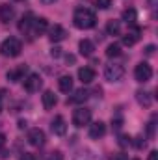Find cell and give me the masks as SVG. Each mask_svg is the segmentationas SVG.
I'll use <instances>...</instances> for the list:
<instances>
[{"label":"cell","instance_id":"8d00e7d4","mask_svg":"<svg viewBox=\"0 0 158 160\" xmlns=\"http://www.w3.org/2000/svg\"><path fill=\"white\" fill-rule=\"evenodd\" d=\"M0 112H2V97H0Z\"/></svg>","mask_w":158,"mask_h":160},{"label":"cell","instance_id":"277c9868","mask_svg":"<svg viewBox=\"0 0 158 160\" xmlns=\"http://www.w3.org/2000/svg\"><path fill=\"white\" fill-rule=\"evenodd\" d=\"M104 77H106L108 82H119V80L125 77V67L121 63H110L104 69Z\"/></svg>","mask_w":158,"mask_h":160},{"label":"cell","instance_id":"2e32d148","mask_svg":"<svg viewBox=\"0 0 158 160\" xmlns=\"http://www.w3.org/2000/svg\"><path fill=\"white\" fill-rule=\"evenodd\" d=\"M87 97H89V91H87V89H84V88H80V89L75 91V95L67 101V104H69V102H71V104H80V102H84Z\"/></svg>","mask_w":158,"mask_h":160},{"label":"cell","instance_id":"7402d4cb","mask_svg":"<svg viewBox=\"0 0 158 160\" xmlns=\"http://www.w3.org/2000/svg\"><path fill=\"white\" fill-rule=\"evenodd\" d=\"M24 71H26V65H21V67H17L15 71H9V73H7V80H11V82H19V80H22Z\"/></svg>","mask_w":158,"mask_h":160},{"label":"cell","instance_id":"f546056e","mask_svg":"<svg viewBox=\"0 0 158 160\" xmlns=\"http://www.w3.org/2000/svg\"><path fill=\"white\" fill-rule=\"evenodd\" d=\"M155 119L156 118H153L151 123H149V138H153V134H155Z\"/></svg>","mask_w":158,"mask_h":160},{"label":"cell","instance_id":"4316f807","mask_svg":"<svg viewBox=\"0 0 158 160\" xmlns=\"http://www.w3.org/2000/svg\"><path fill=\"white\" fill-rule=\"evenodd\" d=\"M47 160H63V153L62 151H52Z\"/></svg>","mask_w":158,"mask_h":160},{"label":"cell","instance_id":"e0dca14e","mask_svg":"<svg viewBox=\"0 0 158 160\" xmlns=\"http://www.w3.org/2000/svg\"><path fill=\"white\" fill-rule=\"evenodd\" d=\"M58 88H60V91H63V93H69V91L73 89V78H71L69 75H63V77H60V80H58Z\"/></svg>","mask_w":158,"mask_h":160},{"label":"cell","instance_id":"74e56055","mask_svg":"<svg viewBox=\"0 0 158 160\" xmlns=\"http://www.w3.org/2000/svg\"><path fill=\"white\" fill-rule=\"evenodd\" d=\"M15 2H21V0H15Z\"/></svg>","mask_w":158,"mask_h":160},{"label":"cell","instance_id":"603a6c76","mask_svg":"<svg viewBox=\"0 0 158 160\" xmlns=\"http://www.w3.org/2000/svg\"><path fill=\"white\" fill-rule=\"evenodd\" d=\"M106 32H108L110 36H119V34H121V22H119V21H108Z\"/></svg>","mask_w":158,"mask_h":160},{"label":"cell","instance_id":"d590c367","mask_svg":"<svg viewBox=\"0 0 158 160\" xmlns=\"http://www.w3.org/2000/svg\"><path fill=\"white\" fill-rule=\"evenodd\" d=\"M41 4H54V2H56V0H39Z\"/></svg>","mask_w":158,"mask_h":160},{"label":"cell","instance_id":"9a60e30c","mask_svg":"<svg viewBox=\"0 0 158 160\" xmlns=\"http://www.w3.org/2000/svg\"><path fill=\"white\" fill-rule=\"evenodd\" d=\"M56 104H58V97L54 95V91H50V89L45 91V93H43V106H45L47 110H50V108H54Z\"/></svg>","mask_w":158,"mask_h":160},{"label":"cell","instance_id":"5b68a950","mask_svg":"<svg viewBox=\"0 0 158 160\" xmlns=\"http://www.w3.org/2000/svg\"><path fill=\"white\" fill-rule=\"evenodd\" d=\"M89 121H91V110L89 108H77L75 112H73V125L75 127H84V125H89Z\"/></svg>","mask_w":158,"mask_h":160},{"label":"cell","instance_id":"30bf717a","mask_svg":"<svg viewBox=\"0 0 158 160\" xmlns=\"http://www.w3.org/2000/svg\"><path fill=\"white\" fill-rule=\"evenodd\" d=\"M140 34H141V30L138 28V26H132L125 36H123V45H126V47H132V45H136L138 39H140Z\"/></svg>","mask_w":158,"mask_h":160},{"label":"cell","instance_id":"f1b7e54d","mask_svg":"<svg viewBox=\"0 0 158 160\" xmlns=\"http://www.w3.org/2000/svg\"><path fill=\"white\" fill-rule=\"evenodd\" d=\"M50 56H52V58H60V56H62V48H60V47H54V48L50 50Z\"/></svg>","mask_w":158,"mask_h":160},{"label":"cell","instance_id":"836d02e7","mask_svg":"<svg viewBox=\"0 0 158 160\" xmlns=\"http://www.w3.org/2000/svg\"><path fill=\"white\" fill-rule=\"evenodd\" d=\"M143 138H138V142H136V147H143L145 145V142H141Z\"/></svg>","mask_w":158,"mask_h":160},{"label":"cell","instance_id":"5bb4252c","mask_svg":"<svg viewBox=\"0 0 158 160\" xmlns=\"http://www.w3.org/2000/svg\"><path fill=\"white\" fill-rule=\"evenodd\" d=\"M32 24H34V15H32V13H26V15L21 17L17 28H19V32H24V34H26V32L32 28Z\"/></svg>","mask_w":158,"mask_h":160},{"label":"cell","instance_id":"1f68e13d","mask_svg":"<svg viewBox=\"0 0 158 160\" xmlns=\"http://www.w3.org/2000/svg\"><path fill=\"white\" fill-rule=\"evenodd\" d=\"M21 160H37V158H36V157H34L32 153H24V155L21 157Z\"/></svg>","mask_w":158,"mask_h":160},{"label":"cell","instance_id":"d6986e66","mask_svg":"<svg viewBox=\"0 0 158 160\" xmlns=\"http://www.w3.org/2000/svg\"><path fill=\"white\" fill-rule=\"evenodd\" d=\"M34 30H36L37 36L45 34V32L48 30V21H47L45 17H37V19H34Z\"/></svg>","mask_w":158,"mask_h":160},{"label":"cell","instance_id":"e575fe53","mask_svg":"<svg viewBox=\"0 0 158 160\" xmlns=\"http://www.w3.org/2000/svg\"><path fill=\"white\" fill-rule=\"evenodd\" d=\"M4 143H6V136L0 134V147H4Z\"/></svg>","mask_w":158,"mask_h":160},{"label":"cell","instance_id":"ba28073f","mask_svg":"<svg viewBox=\"0 0 158 160\" xmlns=\"http://www.w3.org/2000/svg\"><path fill=\"white\" fill-rule=\"evenodd\" d=\"M28 143L34 145V147H41L45 143V132L41 128H32L28 132Z\"/></svg>","mask_w":158,"mask_h":160},{"label":"cell","instance_id":"ffe728a7","mask_svg":"<svg viewBox=\"0 0 158 160\" xmlns=\"http://www.w3.org/2000/svg\"><path fill=\"white\" fill-rule=\"evenodd\" d=\"M136 101L141 104V106H145V108H149L151 106V102H153V99H151V95L147 93V91H136Z\"/></svg>","mask_w":158,"mask_h":160},{"label":"cell","instance_id":"7c38bea8","mask_svg":"<svg viewBox=\"0 0 158 160\" xmlns=\"http://www.w3.org/2000/svg\"><path fill=\"white\" fill-rule=\"evenodd\" d=\"M13 17H15L13 6H9V4H0V21H2V22H9Z\"/></svg>","mask_w":158,"mask_h":160},{"label":"cell","instance_id":"d6a6232c","mask_svg":"<svg viewBox=\"0 0 158 160\" xmlns=\"http://www.w3.org/2000/svg\"><path fill=\"white\" fill-rule=\"evenodd\" d=\"M147 160H158V153L156 151H151V153H149V158Z\"/></svg>","mask_w":158,"mask_h":160},{"label":"cell","instance_id":"83f0119b","mask_svg":"<svg viewBox=\"0 0 158 160\" xmlns=\"http://www.w3.org/2000/svg\"><path fill=\"white\" fill-rule=\"evenodd\" d=\"M119 143H121L123 147H126V145H130V143H132V140H130V136H126V134H123V136L119 138Z\"/></svg>","mask_w":158,"mask_h":160},{"label":"cell","instance_id":"d4e9b609","mask_svg":"<svg viewBox=\"0 0 158 160\" xmlns=\"http://www.w3.org/2000/svg\"><path fill=\"white\" fill-rule=\"evenodd\" d=\"M119 54H121V45H117V43L108 45V48H106V56H108V58H116Z\"/></svg>","mask_w":158,"mask_h":160},{"label":"cell","instance_id":"484cf974","mask_svg":"<svg viewBox=\"0 0 158 160\" xmlns=\"http://www.w3.org/2000/svg\"><path fill=\"white\" fill-rule=\"evenodd\" d=\"M95 4H97L99 9H108L112 6V0H95Z\"/></svg>","mask_w":158,"mask_h":160},{"label":"cell","instance_id":"4dcf8cb0","mask_svg":"<svg viewBox=\"0 0 158 160\" xmlns=\"http://www.w3.org/2000/svg\"><path fill=\"white\" fill-rule=\"evenodd\" d=\"M145 54H147V56L155 54V45H147V47H145Z\"/></svg>","mask_w":158,"mask_h":160},{"label":"cell","instance_id":"f35d334b","mask_svg":"<svg viewBox=\"0 0 158 160\" xmlns=\"http://www.w3.org/2000/svg\"><path fill=\"white\" fill-rule=\"evenodd\" d=\"M134 160H138V158H134Z\"/></svg>","mask_w":158,"mask_h":160},{"label":"cell","instance_id":"44dd1931","mask_svg":"<svg viewBox=\"0 0 158 160\" xmlns=\"http://www.w3.org/2000/svg\"><path fill=\"white\" fill-rule=\"evenodd\" d=\"M136 19H138V13H136V9H125L123 11V21L126 22V24H130V26H134L136 24Z\"/></svg>","mask_w":158,"mask_h":160},{"label":"cell","instance_id":"cb8c5ba5","mask_svg":"<svg viewBox=\"0 0 158 160\" xmlns=\"http://www.w3.org/2000/svg\"><path fill=\"white\" fill-rule=\"evenodd\" d=\"M73 160H95V155H93L89 149H82V151H78V153L75 155Z\"/></svg>","mask_w":158,"mask_h":160},{"label":"cell","instance_id":"8fae6325","mask_svg":"<svg viewBox=\"0 0 158 160\" xmlns=\"http://www.w3.org/2000/svg\"><path fill=\"white\" fill-rule=\"evenodd\" d=\"M106 134V125L102 121H95L93 125H89V138L93 140H99Z\"/></svg>","mask_w":158,"mask_h":160},{"label":"cell","instance_id":"ac0fdd59","mask_svg":"<svg viewBox=\"0 0 158 160\" xmlns=\"http://www.w3.org/2000/svg\"><path fill=\"white\" fill-rule=\"evenodd\" d=\"M78 50L82 56H91L93 54V50H95V45L91 43L89 39H82L78 43Z\"/></svg>","mask_w":158,"mask_h":160},{"label":"cell","instance_id":"3957f363","mask_svg":"<svg viewBox=\"0 0 158 160\" xmlns=\"http://www.w3.org/2000/svg\"><path fill=\"white\" fill-rule=\"evenodd\" d=\"M151 77H153V67L147 62H140L134 69V78L138 82H141V84H145V82L151 80Z\"/></svg>","mask_w":158,"mask_h":160},{"label":"cell","instance_id":"7a4b0ae2","mask_svg":"<svg viewBox=\"0 0 158 160\" xmlns=\"http://www.w3.org/2000/svg\"><path fill=\"white\" fill-rule=\"evenodd\" d=\"M21 50H22V43L17 38H7L0 45V54L6 58H17L21 54Z\"/></svg>","mask_w":158,"mask_h":160},{"label":"cell","instance_id":"9c48e42d","mask_svg":"<svg viewBox=\"0 0 158 160\" xmlns=\"http://www.w3.org/2000/svg\"><path fill=\"white\" fill-rule=\"evenodd\" d=\"M65 38H67V32H65V28L60 26V24H54V26L48 30V39L52 41V43H60V41H63Z\"/></svg>","mask_w":158,"mask_h":160},{"label":"cell","instance_id":"6da1fadb","mask_svg":"<svg viewBox=\"0 0 158 160\" xmlns=\"http://www.w3.org/2000/svg\"><path fill=\"white\" fill-rule=\"evenodd\" d=\"M73 22H75V26L80 28V30H91L97 24V17H95V13L91 9L78 8L75 11V15H73Z\"/></svg>","mask_w":158,"mask_h":160},{"label":"cell","instance_id":"8992f818","mask_svg":"<svg viewBox=\"0 0 158 160\" xmlns=\"http://www.w3.org/2000/svg\"><path fill=\"white\" fill-rule=\"evenodd\" d=\"M41 86H43V78H41L37 73H32V75H28V77L24 78V89H26L28 93L39 91Z\"/></svg>","mask_w":158,"mask_h":160},{"label":"cell","instance_id":"52a82bcc","mask_svg":"<svg viewBox=\"0 0 158 160\" xmlns=\"http://www.w3.org/2000/svg\"><path fill=\"white\" fill-rule=\"evenodd\" d=\"M50 128H52V134L54 136H63L67 132V123L63 119V116H56L52 123H50Z\"/></svg>","mask_w":158,"mask_h":160},{"label":"cell","instance_id":"4fadbf2b","mask_svg":"<svg viewBox=\"0 0 158 160\" xmlns=\"http://www.w3.org/2000/svg\"><path fill=\"white\" fill-rule=\"evenodd\" d=\"M78 78L82 84H91L95 80V71L91 67H80L78 69Z\"/></svg>","mask_w":158,"mask_h":160}]
</instances>
